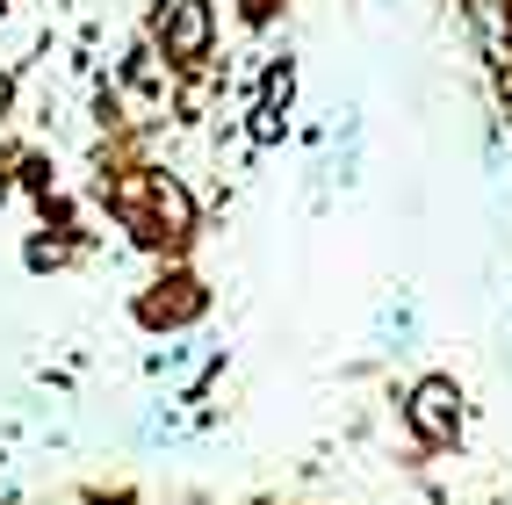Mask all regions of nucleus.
Listing matches in <instances>:
<instances>
[{"instance_id":"1","label":"nucleus","mask_w":512,"mask_h":505,"mask_svg":"<svg viewBox=\"0 0 512 505\" xmlns=\"http://www.w3.org/2000/svg\"><path fill=\"white\" fill-rule=\"evenodd\" d=\"M412 426H419V441L426 448H448L455 441V426H462V397H455V383H419L412 390Z\"/></svg>"},{"instance_id":"2","label":"nucleus","mask_w":512,"mask_h":505,"mask_svg":"<svg viewBox=\"0 0 512 505\" xmlns=\"http://www.w3.org/2000/svg\"><path fill=\"white\" fill-rule=\"evenodd\" d=\"M202 44H210V8H202V0H174V15H166V51L202 58Z\"/></svg>"}]
</instances>
